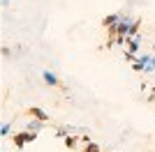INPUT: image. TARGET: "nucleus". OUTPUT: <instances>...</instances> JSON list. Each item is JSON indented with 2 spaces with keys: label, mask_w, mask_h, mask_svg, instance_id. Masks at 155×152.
Here are the masks:
<instances>
[{
  "label": "nucleus",
  "mask_w": 155,
  "mask_h": 152,
  "mask_svg": "<svg viewBox=\"0 0 155 152\" xmlns=\"http://www.w3.org/2000/svg\"><path fill=\"white\" fill-rule=\"evenodd\" d=\"M12 141H14V145H16V147L21 150V147L26 145V143H30V141H37V134H35V131H28V129H26V131L14 134V136H12Z\"/></svg>",
  "instance_id": "nucleus-1"
},
{
  "label": "nucleus",
  "mask_w": 155,
  "mask_h": 152,
  "mask_svg": "<svg viewBox=\"0 0 155 152\" xmlns=\"http://www.w3.org/2000/svg\"><path fill=\"white\" fill-rule=\"evenodd\" d=\"M26 129H28V131H35V134H37V131H42V129H44V120H37V118H32V120L28 122V127H26Z\"/></svg>",
  "instance_id": "nucleus-2"
},
{
  "label": "nucleus",
  "mask_w": 155,
  "mask_h": 152,
  "mask_svg": "<svg viewBox=\"0 0 155 152\" xmlns=\"http://www.w3.org/2000/svg\"><path fill=\"white\" fill-rule=\"evenodd\" d=\"M28 113H30L32 115V118H37V120H49V115H46L44 113V111H42V108H39V106H32V108H28Z\"/></svg>",
  "instance_id": "nucleus-3"
},
{
  "label": "nucleus",
  "mask_w": 155,
  "mask_h": 152,
  "mask_svg": "<svg viewBox=\"0 0 155 152\" xmlns=\"http://www.w3.org/2000/svg\"><path fill=\"white\" fill-rule=\"evenodd\" d=\"M120 19L123 16H118V14H109V16H104V28H111V25H116V23H120Z\"/></svg>",
  "instance_id": "nucleus-4"
},
{
  "label": "nucleus",
  "mask_w": 155,
  "mask_h": 152,
  "mask_svg": "<svg viewBox=\"0 0 155 152\" xmlns=\"http://www.w3.org/2000/svg\"><path fill=\"white\" fill-rule=\"evenodd\" d=\"M42 78H44V83H46V85H58V76H56V74H53V71H44V74H42Z\"/></svg>",
  "instance_id": "nucleus-5"
},
{
  "label": "nucleus",
  "mask_w": 155,
  "mask_h": 152,
  "mask_svg": "<svg viewBox=\"0 0 155 152\" xmlns=\"http://www.w3.org/2000/svg\"><path fill=\"white\" fill-rule=\"evenodd\" d=\"M77 136H65V147H70V150H72V147H77Z\"/></svg>",
  "instance_id": "nucleus-6"
},
{
  "label": "nucleus",
  "mask_w": 155,
  "mask_h": 152,
  "mask_svg": "<svg viewBox=\"0 0 155 152\" xmlns=\"http://www.w3.org/2000/svg\"><path fill=\"white\" fill-rule=\"evenodd\" d=\"M86 152H100V145L93 143V141H88V143H86Z\"/></svg>",
  "instance_id": "nucleus-7"
},
{
  "label": "nucleus",
  "mask_w": 155,
  "mask_h": 152,
  "mask_svg": "<svg viewBox=\"0 0 155 152\" xmlns=\"http://www.w3.org/2000/svg\"><path fill=\"white\" fill-rule=\"evenodd\" d=\"M132 71H146V65L137 60V62H132Z\"/></svg>",
  "instance_id": "nucleus-8"
},
{
  "label": "nucleus",
  "mask_w": 155,
  "mask_h": 152,
  "mask_svg": "<svg viewBox=\"0 0 155 152\" xmlns=\"http://www.w3.org/2000/svg\"><path fill=\"white\" fill-rule=\"evenodd\" d=\"M9 131H12V127H9V122H5L2 129H0V134H2V136H9Z\"/></svg>",
  "instance_id": "nucleus-9"
},
{
  "label": "nucleus",
  "mask_w": 155,
  "mask_h": 152,
  "mask_svg": "<svg viewBox=\"0 0 155 152\" xmlns=\"http://www.w3.org/2000/svg\"><path fill=\"white\" fill-rule=\"evenodd\" d=\"M70 129H72V127H58V129H56V136H65Z\"/></svg>",
  "instance_id": "nucleus-10"
},
{
  "label": "nucleus",
  "mask_w": 155,
  "mask_h": 152,
  "mask_svg": "<svg viewBox=\"0 0 155 152\" xmlns=\"http://www.w3.org/2000/svg\"><path fill=\"white\" fill-rule=\"evenodd\" d=\"M7 5H9V0H2V7H7Z\"/></svg>",
  "instance_id": "nucleus-11"
},
{
  "label": "nucleus",
  "mask_w": 155,
  "mask_h": 152,
  "mask_svg": "<svg viewBox=\"0 0 155 152\" xmlns=\"http://www.w3.org/2000/svg\"><path fill=\"white\" fill-rule=\"evenodd\" d=\"M153 49H155V46H153Z\"/></svg>",
  "instance_id": "nucleus-12"
}]
</instances>
